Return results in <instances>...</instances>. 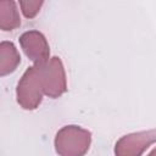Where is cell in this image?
Masks as SVG:
<instances>
[{"label": "cell", "mask_w": 156, "mask_h": 156, "mask_svg": "<svg viewBox=\"0 0 156 156\" xmlns=\"http://www.w3.org/2000/svg\"><path fill=\"white\" fill-rule=\"evenodd\" d=\"M43 94V66L33 65L21 77L16 88V99L22 108L35 110L41 104Z\"/></svg>", "instance_id": "6da1fadb"}, {"label": "cell", "mask_w": 156, "mask_h": 156, "mask_svg": "<svg viewBox=\"0 0 156 156\" xmlns=\"http://www.w3.org/2000/svg\"><path fill=\"white\" fill-rule=\"evenodd\" d=\"M54 144L58 156H84L91 144V133L79 126H65L56 133Z\"/></svg>", "instance_id": "7a4b0ae2"}, {"label": "cell", "mask_w": 156, "mask_h": 156, "mask_svg": "<svg viewBox=\"0 0 156 156\" xmlns=\"http://www.w3.org/2000/svg\"><path fill=\"white\" fill-rule=\"evenodd\" d=\"M44 94L51 99L60 98L67 90V79L63 63L60 57L54 56L43 66Z\"/></svg>", "instance_id": "3957f363"}, {"label": "cell", "mask_w": 156, "mask_h": 156, "mask_svg": "<svg viewBox=\"0 0 156 156\" xmlns=\"http://www.w3.org/2000/svg\"><path fill=\"white\" fill-rule=\"evenodd\" d=\"M156 143V128L126 134L115 145V156H141V154Z\"/></svg>", "instance_id": "277c9868"}, {"label": "cell", "mask_w": 156, "mask_h": 156, "mask_svg": "<svg viewBox=\"0 0 156 156\" xmlns=\"http://www.w3.org/2000/svg\"><path fill=\"white\" fill-rule=\"evenodd\" d=\"M20 45L35 66H45L50 61V46L45 35L39 30H27L20 37Z\"/></svg>", "instance_id": "5b68a950"}, {"label": "cell", "mask_w": 156, "mask_h": 156, "mask_svg": "<svg viewBox=\"0 0 156 156\" xmlns=\"http://www.w3.org/2000/svg\"><path fill=\"white\" fill-rule=\"evenodd\" d=\"M21 62V56L15 44L11 41L0 43V76L12 73Z\"/></svg>", "instance_id": "8992f818"}, {"label": "cell", "mask_w": 156, "mask_h": 156, "mask_svg": "<svg viewBox=\"0 0 156 156\" xmlns=\"http://www.w3.org/2000/svg\"><path fill=\"white\" fill-rule=\"evenodd\" d=\"M21 26V17L17 5L12 0L0 1V28L2 30H13Z\"/></svg>", "instance_id": "52a82bcc"}, {"label": "cell", "mask_w": 156, "mask_h": 156, "mask_svg": "<svg viewBox=\"0 0 156 156\" xmlns=\"http://www.w3.org/2000/svg\"><path fill=\"white\" fill-rule=\"evenodd\" d=\"M43 4H44L43 0H21L20 1L21 10L27 18L35 17L40 11V7L43 6Z\"/></svg>", "instance_id": "ba28073f"}, {"label": "cell", "mask_w": 156, "mask_h": 156, "mask_svg": "<svg viewBox=\"0 0 156 156\" xmlns=\"http://www.w3.org/2000/svg\"><path fill=\"white\" fill-rule=\"evenodd\" d=\"M147 156H156V147H155V149H154V150H152Z\"/></svg>", "instance_id": "9c48e42d"}]
</instances>
